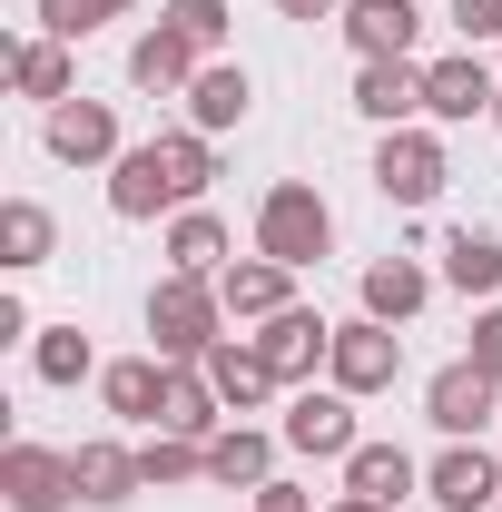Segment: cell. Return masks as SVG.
<instances>
[{"mask_svg":"<svg viewBox=\"0 0 502 512\" xmlns=\"http://www.w3.org/2000/svg\"><path fill=\"white\" fill-rule=\"evenodd\" d=\"M217 286L207 276H168L158 296H148V335H158V355L168 365H207V345H217Z\"/></svg>","mask_w":502,"mask_h":512,"instance_id":"6da1fadb","label":"cell"},{"mask_svg":"<svg viewBox=\"0 0 502 512\" xmlns=\"http://www.w3.org/2000/svg\"><path fill=\"white\" fill-rule=\"evenodd\" d=\"M335 247V217H325V197L315 188H266V207H256V256H276V266H315V256Z\"/></svg>","mask_w":502,"mask_h":512,"instance_id":"7a4b0ae2","label":"cell"},{"mask_svg":"<svg viewBox=\"0 0 502 512\" xmlns=\"http://www.w3.org/2000/svg\"><path fill=\"white\" fill-rule=\"evenodd\" d=\"M335 394H384V384L404 375V335L384 316H355V325H335Z\"/></svg>","mask_w":502,"mask_h":512,"instance_id":"3957f363","label":"cell"},{"mask_svg":"<svg viewBox=\"0 0 502 512\" xmlns=\"http://www.w3.org/2000/svg\"><path fill=\"white\" fill-rule=\"evenodd\" d=\"M375 188L394 197V207H434V188H443V138H424V128H384Z\"/></svg>","mask_w":502,"mask_h":512,"instance_id":"277c9868","label":"cell"},{"mask_svg":"<svg viewBox=\"0 0 502 512\" xmlns=\"http://www.w3.org/2000/svg\"><path fill=\"white\" fill-rule=\"evenodd\" d=\"M424 414H434V434H453V444H473L483 424L502 414V384L483 375V365H443L434 394H424Z\"/></svg>","mask_w":502,"mask_h":512,"instance_id":"5b68a950","label":"cell"},{"mask_svg":"<svg viewBox=\"0 0 502 512\" xmlns=\"http://www.w3.org/2000/svg\"><path fill=\"white\" fill-rule=\"evenodd\" d=\"M0 493H10V512H60V503H79L69 453H50V444H10V453H0Z\"/></svg>","mask_w":502,"mask_h":512,"instance_id":"8992f818","label":"cell"},{"mask_svg":"<svg viewBox=\"0 0 502 512\" xmlns=\"http://www.w3.org/2000/svg\"><path fill=\"white\" fill-rule=\"evenodd\" d=\"M256 355L276 365V384H306V375H315V355H335V325H325V316H306V306H286V316H266Z\"/></svg>","mask_w":502,"mask_h":512,"instance_id":"52a82bcc","label":"cell"},{"mask_svg":"<svg viewBox=\"0 0 502 512\" xmlns=\"http://www.w3.org/2000/svg\"><path fill=\"white\" fill-rule=\"evenodd\" d=\"M493 99H502V79L473 60V50H463V60H434V69H424V109H434V119H483Z\"/></svg>","mask_w":502,"mask_h":512,"instance_id":"ba28073f","label":"cell"},{"mask_svg":"<svg viewBox=\"0 0 502 512\" xmlns=\"http://www.w3.org/2000/svg\"><path fill=\"white\" fill-rule=\"evenodd\" d=\"M50 158H69V168H89V158H128V148H119V119H109L99 99H60V109H50Z\"/></svg>","mask_w":502,"mask_h":512,"instance_id":"9c48e42d","label":"cell"},{"mask_svg":"<svg viewBox=\"0 0 502 512\" xmlns=\"http://www.w3.org/2000/svg\"><path fill=\"white\" fill-rule=\"evenodd\" d=\"M158 434L217 444V384H207V365H168V394H158Z\"/></svg>","mask_w":502,"mask_h":512,"instance_id":"30bf717a","label":"cell"},{"mask_svg":"<svg viewBox=\"0 0 502 512\" xmlns=\"http://www.w3.org/2000/svg\"><path fill=\"white\" fill-rule=\"evenodd\" d=\"M286 444H296V453H355V404L306 384V394L286 404Z\"/></svg>","mask_w":502,"mask_h":512,"instance_id":"8fae6325","label":"cell"},{"mask_svg":"<svg viewBox=\"0 0 502 512\" xmlns=\"http://www.w3.org/2000/svg\"><path fill=\"white\" fill-rule=\"evenodd\" d=\"M414 30H424V10H414V0H355V10H345V40H355L365 60H404V50H414Z\"/></svg>","mask_w":502,"mask_h":512,"instance_id":"7c38bea8","label":"cell"},{"mask_svg":"<svg viewBox=\"0 0 502 512\" xmlns=\"http://www.w3.org/2000/svg\"><path fill=\"white\" fill-rule=\"evenodd\" d=\"M69 483H79V503H128V493H148V473H138L128 444H79L69 453Z\"/></svg>","mask_w":502,"mask_h":512,"instance_id":"4fadbf2b","label":"cell"},{"mask_svg":"<svg viewBox=\"0 0 502 512\" xmlns=\"http://www.w3.org/2000/svg\"><path fill=\"white\" fill-rule=\"evenodd\" d=\"M355 109H365V119H384V128H404L414 109H424V69H414V60H365Z\"/></svg>","mask_w":502,"mask_h":512,"instance_id":"5bb4252c","label":"cell"},{"mask_svg":"<svg viewBox=\"0 0 502 512\" xmlns=\"http://www.w3.org/2000/svg\"><path fill=\"white\" fill-rule=\"evenodd\" d=\"M434 503H443V512H483V503H502L493 453H483V444H453V453L434 463Z\"/></svg>","mask_w":502,"mask_h":512,"instance_id":"9a60e30c","label":"cell"},{"mask_svg":"<svg viewBox=\"0 0 502 512\" xmlns=\"http://www.w3.org/2000/svg\"><path fill=\"white\" fill-rule=\"evenodd\" d=\"M109 207H119V217H158V207H178L168 168H158V138H148V148H128L119 168H109Z\"/></svg>","mask_w":502,"mask_h":512,"instance_id":"2e32d148","label":"cell"},{"mask_svg":"<svg viewBox=\"0 0 502 512\" xmlns=\"http://www.w3.org/2000/svg\"><path fill=\"white\" fill-rule=\"evenodd\" d=\"M207 384H217V404H237V414H247V404L276 394V365H266L256 345H227V335H217V345H207Z\"/></svg>","mask_w":502,"mask_h":512,"instance_id":"e0dca14e","label":"cell"},{"mask_svg":"<svg viewBox=\"0 0 502 512\" xmlns=\"http://www.w3.org/2000/svg\"><path fill=\"white\" fill-rule=\"evenodd\" d=\"M345 493L404 503V493H414V453H404V444H355V453H345Z\"/></svg>","mask_w":502,"mask_h":512,"instance_id":"ac0fdd59","label":"cell"},{"mask_svg":"<svg viewBox=\"0 0 502 512\" xmlns=\"http://www.w3.org/2000/svg\"><path fill=\"white\" fill-rule=\"evenodd\" d=\"M286 276H296V266L256 256V266H227V276H217V296H227V316H286Z\"/></svg>","mask_w":502,"mask_h":512,"instance_id":"d6986e66","label":"cell"},{"mask_svg":"<svg viewBox=\"0 0 502 512\" xmlns=\"http://www.w3.org/2000/svg\"><path fill=\"white\" fill-rule=\"evenodd\" d=\"M128 79H138V89H188V79H197V50L168 30V20H158V30L128 50Z\"/></svg>","mask_w":502,"mask_h":512,"instance_id":"ffe728a7","label":"cell"},{"mask_svg":"<svg viewBox=\"0 0 502 512\" xmlns=\"http://www.w3.org/2000/svg\"><path fill=\"white\" fill-rule=\"evenodd\" d=\"M10 89L60 109V99H69V40H20V50H10Z\"/></svg>","mask_w":502,"mask_h":512,"instance_id":"44dd1931","label":"cell"},{"mask_svg":"<svg viewBox=\"0 0 502 512\" xmlns=\"http://www.w3.org/2000/svg\"><path fill=\"white\" fill-rule=\"evenodd\" d=\"M434 286H424V266H404V256H384V266H365V316H384V325H404L414 306H424Z\"/></svg>","mask_w":502,"mask_h":512,"instance_id":"7402d4cb","label":"cell"},{"mask_svg":"<svg viewBox=\"0 0 502 512\" xmlns=\"http://www.w3.org/2000/svg\"><path fill=\"white\" fill-rule=\"evenodd\" d=\"M443 276H453L463 296H493L502 286V247L483 237V227H453V237H443Z\"/></svg>","mask_w":502,"mask_h":512,"instance_id":"603a6c76","label":"cell"},{"mask_svg":"<svg viewBox=\"0 0 502 512\" xmlns=\"http://www.w3.org/2000/svg\"><path fill=\"white\" fill-rule=\"evenodd\" d=\"M99 394H109V414H138V424H158V394H168V365L128 355V365H109V375H99Z\"/></svg>","mask_w":502,"mask_h":512,"instance_id":"cb8c5ba5","label":"cell"},{"mask_svg":"<svg viewBox=\"0 0 502 512\" xmlns=\"http://www.w3.org/2000/svg\"><path fill=\"white\" fill-rule=\"evenodd\" d=\"M168 256H178V276H227V227H217L207 207H188V217L168 227Z\"/></svg>","mask_w":502,"mask_h":512,"instance_id":"d4e9b609","label":"cell"},{"mask_svg":"<svg viewBox=\"0 0 502 512\" xmlns=\"http://www.w3.org/2000/svg\"><path fill=\"white\" fill-rule=\"evenodd\" d=\"M247 99H256V89H247V69H197V79H188L197 128H237V119H247Z\"/></svg>","mask_w":502,"mask_h":512,"instance_id":"484cf974","label":"cell"},{"mask_svg":"<svg viewBox=\"0 0 502 512\" xmlns=\"http://www.w3.org/2000/svg\"><path fill=\"white\" fill-rule=\"evenodd\" d=\"M0 247H10V266H40L50 256V207L40 197H10L0 207Z\"/></svg>","mask_w":502,"mask_h":512,"instance_id":"4316f807","label":"cell"},{"mask_svg":"<svg viewBox=\"0 0 502 512\" xmlns=\"http://www.w3.org/2000/svg\"><path fill=\"white\" fill-rule=\"evenodd\" d=\"M138 473H148V493H168V483H197V473H207V444H188V434H158V444L138 453Z\"/></svg>","mask_w":502,"mask_h":512,"instance_id":"83f0119b","label":"cell"},{"mask_svg":"<svg viewBox=\"0 0 502 512\" xmlns=\"http://www.w3.org/2000/svg\"><path fill=\"white\" fill-rule=\"evenodd\" d=\"M207 473H217V483H266V434H247V424H237V434H217V444H207Z\"/></svg>","mask_w":502,"mask_h":512,"instance_id":"f1b7e54d","label":"cell"},{"mask_svg":"<svg viewBox=\"0 0 502 512\" xmlns=\"http://www.w3.org/2000/svg\"><path fill=\"white\" fill-rule=\"evenodd\" d=\"M168 30H178L197 60H207V50L227 40V0H168Z\"/></svg>","mask_w":502,"mask_h":512,"instance_id":"f546056e","label":"cell"},{"mask_svg":"<svg viewBox=\"0 0 502 512\" xmlns=\"http://www.w3.org/2000/svg\"><path fill=\"white\" fill-rule=\"evenodd\" d=\"M128 0H40V30H50V40H89V30H99V20H119Z\"/></svg>","mask_w":502,"mask_h":512,"instance_id":"4dcf8cb0","label":"cell"},{"mask_svg":"<svg viewBox=\"0 0 502 512\" xmlns=\"http://www.w3.org/2000/svg\"><path fill=\"white\" fill-rule=\"evenodd\" d=\"M89 375V335H79V325H50V335H40V384H79Z\"/></svg>","mask_w":502,"mask_h":512,"instance_id":"1f68e13d","label":"cell"},{"mask_svg":"<svg viewBox=\"0 0 502 512\" xmlns=\"http://www.w3.org/2000/svg\"><path fill=\"white\" fill-rule=\"evenodd\" d=\"M463 365H483V375L502 384V306H493L483 325H473V355H463Z\"/></svg>","mask_w":502,"mask_h":512,"instance_id":"d6a6232c","label":"cell"},{"mask_svg":"<svg viewBox=\"0 0 502 512\" xmlns=\"http://www.w3.org/2000/svg\"><path fill=\"white\" fill-rule=\"evenodd\" d=\"M453 30H463V40H493V30H502V0H453Z\"/></svg>","mask_w":502,"mask_h":512,"instance_id":"836d02e7","label":"cell"},{"mask_svg":"<svg viewBox=\"0 0 502 512\" xmlns=\"http://www.w3.org/2000/svg\"><path fill=\"white\" fill-rule=\"evenodd\" d=\"M256 512H315V503L296 493V483H256Z\"/></svg>","mask_w":502,"mask_h":512,"instance_id":"e575fe53","label":"cell"},{"mask_svg":"<svg viewBox=\"0 0 502 512\" xmlns=\"http://www.w3.org/2000/svg\"><path fill=\"white\" fill-rule=\"evenodd\" d=\"M286 20H335V0H276Z\"/></svg>","mask_w":502,"mask_h":512,"instance_id":"d590c367","label":"cell"},{"mask_svg":"<svg viewBox=\"0 0 502 512\" xmlns=\"http://www.w3.org/2000/svg\"><path fill=\"white\" fill-rule=\"evenodd\" d=\"M335 512H384V503H365V493H345V503H335Z\"/></svg>","mask_w":502,"mask_h":512,"instance_id":"8d00e7d4","label":"cell"},{"mask_svg":"<svg viewBox=\"0 0 502 512\" xmlns=\"http://www.w3.org/2000/svg\"><path fill=\"white\" fill-rule=\"evenodd\" d=\"M493 128H502V99H493Z\"/></svg>","mask_w":502,"mask_h":512,"instance_id":"74e56055","label":"cell"}]
</instances>
